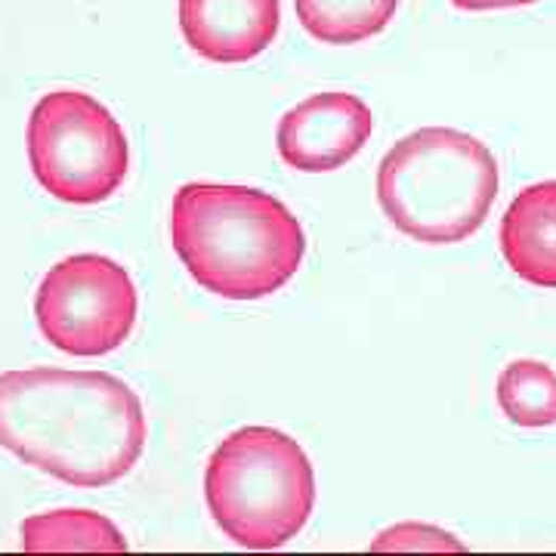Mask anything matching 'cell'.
Returning <instances> with one entry per match:
<instances>
[{
	"mask_svg": "<svg viewBox=\"0 0 556 556\" xmlns=\"http://www.w3.org/2000/svg\"><path fill=\"white\" fill-rule=\"evenodd\" d=\"M497 405L526 430L556 424V371L538 358H517L497 375Z\"/></svg>",
	"mask_w": 556,
	"mask_h": 556,
	"instance_id": "12",
	"label": "cell"
},
{
	"mask_svg": "<svg viewBox=\"0 0 556 556\" xmlns=\"http://www.w3.org/2000/svg\"><path fill=\"white\" fill-rule=\"evenodd\" d=\"M457 10H470V13H485V10H510V7H529L535 0H452Z\"/></svg>",
	"mask_w": 556,
	"mask_h": 556,
	"instance_id": "14",
	"label": "cell"
},
{
	"mask_svg": "<svg viewBox=\"0 0 556 556\" xmlns=\"http://www.w3.org/2000/svg\"><path fill=\"white\" fill-rule=\"evenodd\" d=\"M375 115L353 93H316L288 109L276 130L281 161L303 174H328L356 159L371 139Z\"/></svg>",
	"mask_w": 556,
	"mask_h": 556,
	"instance_id": "7",
	"label": "cell"
},
{
	"mask_svg": "<svg viewBox=\"0 0 556 556\" xmlns=\"http://www.w3.org/2000/svg\"><path fill=\"white\" fill-rule=\"evenodd\" d=\"M137 285L102 254L60 260L38 288L35 318L43 338L68 356L93 358L118 350L137 325Z\"/></svg>",
	"mask_w": 556,
	"mask_h": 556,
	"instance_id": "6",
	"label": "cell"
},
{
	"mask_svg": "<svg viewBox=\"0 0 556 556\" xmlns=\"http://www.w3.org/2000/svg\"><path fill=\"white\" fill-rule=\"evenodd\" d=\"M300 25L321 43H362L380 35L399 10V0H294Z\"/></svg>",
	"mask_w": 556,
	"mask_h": 556,
	"instance_id": "11",
	"label": "cell"
},
{
	"mask_svg": "<svg viewBox=\"0 0 556 556\" xmlns=\"http://www.w3.org/2000/svg\"><path fill=\"white\" fill-rule=\"evenodd\" d=\"M217 529L244 551H276L303 532L316 507V473L298 439L276 427H241L204 470Z\"/></svg>",
	"mask_w": 556,
	"mask_h": 556,
	"instance_id": "4",
	"label": "cell"
},
{
	"mask_svg": "<svg viewBox=\"0 0 556 556\" xmlns=\"http://www.w3.org/2000/svg\"><path fill=\"white\" fill-rule=\"evenodd\" d=\"M497 186L492 149L455 127H420L399 139L378 167L383 214L424 244H455L479 232Z\"/></svg>",
	"mask_w": 556,
	"mask_h": 556,
	"instance_id": "3",
	"label": "cell"
},
{
	"mask_svg": "<svg viewBox=\"0 0 556 556\" xmlns=\"http://www.w3.org/2000/svg\"><path fill=\"white\" fill-rule=\"evenodd\" d=\"M146 412L115 375L28 368L0 375V448L78 489H102L137 467Z\"/></svg>",
	"mask_w": 556,
	"mask_h": 556,
	"instance_id": "1",
	"label": "cell"
},
{
	"mask_svg": "<svg viewBox=\"0 0 556 556\" xmlns=\"http://www.w3.org/2000/svg\"><path fill=\"white\" fill-rule=\"evenodd\" d=\"M371 551H464V544L437 526L405 522V526L380 532L378 541L371 544Z\"/></svg>",
	"mask_w": 556,
	"mask_h": 556,
	"instance_id": "13",
	"label": "cell"
},
{
	"mask_svg": "<svg viewBox=\"0 0 556 556\" xmlns=\"http://www.w3.org/2000/svg\"><path fill=\"white\" fill-rule=\"evenodd\" d=\"M25 554H124L127 538L121 529L93 510H53L22 522Z\"/></svg>",
	"mask_w": 556,
	"mask_h": 556,
	"instance_id": "10",
	"label": "cell"
},
{
	"mask_svg": "<svg viewBox=\"0 0 556 556\" xmlns=\"http://www.w3.org/2000/svg\"><path fill=\"white\" fill-rule=\"evenodd\" d=\"M281 25L278 0H179V31L207 62L257 60Z\"/></svg>",
	"mask_w": 556,
	"mask_h": 556,
	"instance_id": "8",
	"label": "cell"
},
{
	"mask_svg": "<svg viewBox=\"0 0 556 556\" xmlns=\"http://www.w3.org/2000/svg\"><path fill=\"white\" fill-rule=\"evenodd\" d=\"M28 161L40 186L65 204H100L130 170L118 118L80 90L40 97L28 118Z\"/></svg>",
	"mask_w": 556,
	"mask_h": 556,
	"instance_id": "5",
	"label": "cell"
},
{
	"mask_svg": "<svg viewBox=\"0 0 556 556\" xmlns=\"http://www.w3.org/2000/svg\"><path fill=\"white\" fill-rule=\"evenodd\" d=\"M170 241L186 273L226 300H260L298 276L306 236L269 192L186 182L170 204Z\"/></svg>",
	"mask_w": 556,
	"mask_h": 556,
	"instance_id": "2",
	"label": "cell"
},
{
	"mask_svg": "<svg viewBox=\"0 0 556 556\" xmlns=\"http://www.w3.org/2000/svg\"><path fill=\"white\" fill-rule=\"evenodd\" d=\"M501 254L522 281L556 291V179L510 201L501 217Z\"/></svg>",
	"mask_w": 556,
	"mask_h": 556,
	"instance_id": "9",
	"label": "cell"
}]
</instances>
